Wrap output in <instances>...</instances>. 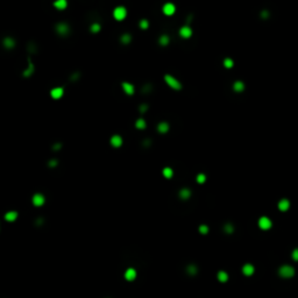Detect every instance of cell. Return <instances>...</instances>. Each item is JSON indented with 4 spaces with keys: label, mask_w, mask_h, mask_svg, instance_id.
<instances>
[{
    "label": "cell",
    "mask_w": 298,
    "mask_h": 298,
    "mask_svg": "<svg viewBox=\"0 0 298 298\" xmlns=\"http://www.w3.org/2000/svg\"><path fill=\"white\" fill-rule=\"evenodd\" d=\"M278 274H279L281 277L290 278L295 275V269L292 268L291 265H282V267L279 268V270H278Z\"/></svg>",
    "instance_id": "cell-1"
},
{
    "label": "cell",
    "mask_w": 298,
    "mask_h": 298,
    "mask_svg": "<svg viewBox=\"0 0 298 298\" xmlns=\"http://www.w3.org/2000/svg\"><path fill=\"white\" fill-rule=\"evenodd\" d=\"M164 80L168 85L170 86L174 90H181L182 89V84L179 83V80H177L175 77H172L171 75H166L164 76Z\"/></svg>",
    "instance_id": "cell-2"
},
{
    "label": "cell",
    "mask_w": 298,
    "mask_h": 298,
    "mask_svg": "<svg viewBox=\"0 0 298 298\" xmlns=\"http://www.w3.org/2000/svg\"><path fill=\"white\" fill-rule=\"evenodd\" d=\"M126 15H127L126 8H125V7H122V6L117 7V8L114 9V12H113V16H114V19H115V20H118V21L124 20V19L126 18Z\"/></svg>",
    "instance_id": "cell-3"
},
{
    "label": "cell",
    "mask_w": 298,
    "mask_h": 298,
    "mask_svg": "<svg viewBox=\"0 0 298 298\" xmlns=\"http://www.w3.org/2000/svg\"><path fill=\"white\" fill-rule=\"evenodd\" d=\"M272 220L268 218V217H261V218L258 219V226H260V228L261 230H269L270 227H272Z\"/></svg>",
    "instance_id": "cell-4"
},
{
    "label": "cell",
    "mask_w": 298,
    "mask_h": 298,
    "mask_svg": "<svg viewBox=\"0 0 298 298\" xmlns=\"http://www.w3.org/2000/svg\"><path fill=\"white\" fill-rule=\"evenodd\" d=\"M44 203H46V198H44V196H43L42 193H36V195H34V197H33L34 205L37 206V207H40V206H42Z\"/></svg>",
    "instance_id": "cell-5"
},
{
    "label": "cell",
    "mask_w": 298,
    "mask_h": 298,
    "mask_svg": "<svg viewBox=\"0 0 298 298\" xmlns=\"http://www.w3.org/2000/svg\"><path fill=\"white\" fill-rule=\"evenodd\" d=\"M121 86H122V89H124L125 93H126V94H128V96H132V94H134V92H135L134 85H133V84H131V83L124 82V83L121 84Z\"/></svg>",
    "instance_id": "cell-6"
},
{
    "label": "cell",
    "mask_w": 298,
    "mask_h": 298,
    "mask_svg": "<svg viewBox=\"0 0 298 298\" xmlns=\"http://www.w3.org/2000/svg\"><path fill=\"white\" fill-rule=\"evenodd\" d=\"M63 93H64V90L62 87H55L50 91V96L54 99H60V98H62Z\"/></svg>",
    "instance_id": "cell-7"
},
{
    "label": "cell",
    "mask_w": 298,
    "mask_h": 298,
    "mask_svg": "<svg viewBox=\"0 0 298 298\" xmlns=\"http://www.w3.org/2000/svg\"><path fill=\"white\" fill-rule=\"evenodd\" d=\"M179 35H181L183 39H189V37L192 35L191 28H190L189 26L182 27V28H181V30H179Z\"/></svg>",
    "instance_id": "cell-8"
},
{
    "label": "cell",
    "mask_w": 298,
    "mask_h": 298,
    "mask_svg": "<svg viewBox=\"0 0 298 298\" xmlns=\"http://www.w3.org/2000/svg\"><path fill=\"white\" fill-rule=\"evenodd\" d=\"M111 145L114 148H119L122 146V138L120 135H113L111 138Z\"/></svg>",
    "instance_id": "cell-9"
},
{
    "label": "cell",
    "mask_w": 298,
    "mask_h": 298,
    "mask_svg": "<svg viewBox=\"0 0 298 298\" xmlns=\"http://www.w3.org/2000/svg\"><path fill=\"white\" fill-rule=\"evenodd\" d=\"M175 11H176V7L174 4H166L164 6H163V13L166 14V15H172V14L175 13Z\"/></svg>",
    "instance_id": "cell-10"
},
{
    "label": "cell",
    "mask_w": 298,
    "mask_h": 298,
    "mask_svg": "<svg viewBox=\"0 0 298 298\" xmlns=\"http://www.w3.org/2000/svg\"><path fill=\"white\" fill-rule=\"evenodd\" d=\"M56 30L60 35H66L69 33V26L66 23H58L56 26Z\"/></svg>",
    "instance_id": "cell-11"
},
{
    "label": "cell",
    "mask_w": 298,
    "mask_h": 298,
    "mask_svg": "<svg viewBox=\"0 0 298 298\" xmlns=\"http://www.w3.org/2000/svg\"><path fill=\"white\" fill-rule=\"evenodd\" d=\"M125 278H126L127 281H134L135 278H136V270L135 269H133V268H129V269H127L126 272H125Z\"/></svg>",
    "instance_id": "cell-12"
},
{
    "label": "cell",
    "mask_w": 298,
    "mask_h": 298,
    "mask_svg": "<svg viewBox=\"0 0 298 298\" xmlns=\"http://www.w3.org/2000/svg\"><path fill=\"white\" fill-rule=\"evenodd\" d=\"M254 270H255V268L251 263H247V265H245L242 267V272L245 274L246 276H252L253 274H254Z\"/></svg>",
    "instance_id": "cell-13"
},
{
    "label": "cell",
    "mask_w": 298,
    "mask_h": 298,
    "mask_svg": "<svg viewBox=\"0 0 298 298\" xmlns=\"http://www.w3.org/2000/svg\"><path fill=\"white\" fill-rule=\"evenodd\" d=\"M289 207H290V203H289L288 199H281V200H279V203H278V209H279V211L284 212V211H286Z\"/></svg>",
    "instance_id": "cell-14"
},
{
    "label": "cell",
    "mask_w": 298,
    "mask_h": 298,
    "mask_svg": "<svg viewBox=\"0 0 298 298\" xmlns=\"http://www.w3.org/2000/svg\"><path fill=\"white\" fill-rule=\"evenodd\" d=\"M157 131H159L161 134H166V133H168V131H169V124L166 122V121L160 122L159 126H157Z\"/></svg>",
    "instance_id": "cell-15"
},
{
    "label": "cell",
    "mask_w": 298,
    "mask_h": 298,
    "mask_svg": "<svg viewBox=\"0 0 298 298\" xmlns=\"http://www.w3.org/2000/svg\"><path fill=\"white\" fill-rule=\"evenodd\" d=\"M16 218H18V212H15V211H9V212H7L5 214V219H6L7 221H9V223L15 221Z\"/></svg>",
    "instance_id": "cell-16"
},
{
    "label": "cell",
    "mask_w": 298,
    "mask_h": 298,
    "mask_svg": "<svg viewBox=\"0 0 298 298\" xmlns=\"http://www.w3.org/2000/svg\"><path fill=\"white\" fill-rule=\"evenodd\" d=\"M233 89H234L235 92H242V91L245 90V84H244L242 82L238 80V82H235V83L233 84Z\"/></svg>",
    "instance_id": "cell-17"
},
{
    "label": "cell",
    "mask_w": 298,
    "mask_h": 298,
    "mask_svg": "<svg viewBox=\"0 0 298 298\" xmlns=\"http://www.w3.org/2000/svg\"><path fill=\"white\" fill-rule=\"evenodd\" d=\"M218 279H219V282H221V283H225V282H227L228 281V274L226 272H224V270H220V272H218Z\"/></svg>",
    "instance_id": "cell-18"
},
{
    "label": "cell",
    "mask_w": 298,
    "mask_h": 298,
    "mask_svg": "<svg viewBox=\"0 0 298 298\" xmlns=\"http://www.w3.org/2000/svg\"><path fill=\"white\" fill-rule=\"evenodd\" d=\"M68 5V1L66 0H56L54 2V6L56 7L57 9H64Z\"/></svg>",
    "instance_id": "cell-19"
},
{
    "label": "cell",
    "mask_w": 298,
    "mask_h": 298,
    "mask_svg": "<svg viewBox=\"0 0 298 298\" xmlns=\"http://www.w3.org/2000/svg\"><path fill=\"white\" fill-rule=\"evenodd\" d=\"M190 196H191V191L189 189H182L179 191V197H181V199H189Z\"/></svg>",
    "instance_id": "cell-20"
},
{
    "label": "cell",
    "mask_w": 298,
    "mask_h": 298,
    "mask_svg": "<svg viewBox=\"0 0 298 298\" xmlns=\"http://www.w3.org/2000/svg\"><path fill=\"white\" fill-rule=\"evenodd\" d=\"M4 46L6 47L7 49H12L14 46H15V42L12 37H6L5 40H4Z\"/></svg>",
    "instance_id": "cell-21"
},
{
    "label": "cell",
    "mask_w": 298,
    "mask_h": 298,
    "mask_svg": "<svg viewBox=\"0 0 298 298\" xmlns=\"http://www.w3.org/2000/svg\"><path fill=\"white\" fill-rule=\"evenodd\" d=\"M163 176L168 179L171 178L172 176H174V171H172L171 168H164V169H163Z\"/></svg>",
    "instance_id": "cell-22"
},
{
    "label": "cell",
    "mask_w": 298,
    "mask_h": 298,
    "mask_svg": "<svg viewBox=\"0 0 298 298\" xmlns=\"http://www.w3.org/2000/svg\"><path fill=\"white\" fill-rule=\"evenodd\" d=\"M146 121L143 119H138L136 120V124H135V127L138 128V129H145L146 128Z\"/></svg>",
    "instance_id": "cell-23"
},
{
    "label": "cell",
    "mask_w": 298,
    "mask_h": 298,
    "mask_svg": "<svg viewBox=\"0 0 298 298\" xmlns=\"http://www.w3.org/2000/svg\"><path fill=\"white\" fill-rule=\"evenodd\" d=\"M197 267L196 265H189L188 268H186V272L189 274V275H196L197 274Z\"/></svg>",
    "instance_id": "cell-24"
},
{
    "label": "cell",
    "mask_w": 298,
    "mask_h": 298,
    "mask_svg": "<svg viewBox=\"0 0 298 298\" xmlns=\"http://www.w3.org/2000/svg\"><path fill=\"white\" fill-rule=\"evenodd\" d=\"M131 40H132V37H131V35H129V34H124V35L121 36V42H122V43H125V44L129 43V42H131Z\"/></svg>",
    "instance_id": "cell-25"
},
{
    "label": "cell",
    "mask_w": 298,
    "mask_h": 298,
    "mask_svg": "<svg viewBox=\"0 0 298 298\" xmlns=\"http://www.w3.org/2000/svg\"><path fill=\"white\" fill-rule=\"evenodd\" d=\"M169 43V37L167 36V35H162L161 37H160V44L161 46H167Z\"/></svg>",
    "instance_id": "cell-26"
},
{
    "label": "cell",
    "mask_w": 298,
    "mask_h": 298,
    "mask_svg": "<svg viewBox=\"0 0 298 298\" xmlns=\"http://www.w3.org/2000/svg\"><path fill=\"white\" fill-rule=\"evenodd\" d=\"M196 179H197V182H198L199 184H203V183H205V181H206V176L204 175V174H199L198 176L196 177Z\"/></svg>",
    "instance_id": "cell-27"
},
{
    "label": "cell",
    "mask_w": 298,
    "mask_h": 298,
    "mask_svg": "<svg viewBox=\"0 0 298 298\" xmlns=\"http://www.w3.org/2000/svg\"><path fill=\"white\" fill-rule=\"evenodd\" d=\"M224 65H225V68L230 69V68H232L234 65V62L231 58H226V60H224Z\"/></svg>",
    "instance_id": "cell-28"
},
{
    "label": "cell",
    "mask_w": 298,
    "mask_h": 298,
    "mask_svg": "<svg viewBox=\"0 0 298 298\" xmlns=\"http://www.w3.org/2000/svg\"><path fill=\"white\" fill-rule=\"evenodd\" d=\"M33 71H34V65L32 64V63H29V69H28L27 71H25V72H23V76H25V77H29V76L32 75V72H33Z\"/></svg>",
    "instance_id": "cell-29"
},
{
    "label": "cell",
    "mask_w": 298,
    "mask_h": 298,
    "mask_svg": "<svg viewBox=\"0 0 298 298\" xmlns=\"http://www.w3.org/2000/svg\"><path fill=\"white\" fill-rule=\"evenodd\" d=\"M99 30H100L99 23H93L92 26H91V32H92V33H98Z\"/></svg>",
    "instance_id": "cell-30"
},
{
    "label": "cell",
    "mask_w": 298,
    "mask_h": 298,
    "mask_svg": "<svg viewBox=\"0 0 298 298\" xmlns=\"http://www.w3.org/2000/svg\"><path fill=\"white\" fill-rule=\"evenodd\" d=\"M225 232L226 233H228V234H231V233H233V231H234V227H233L231 224H226L225 225Z\"/></svg>",
    "instance_id": "cell-31"
},
{
    "label": "cell",
    "mask_w": 298,
    "mask_h": 298,
    "mask_svg": "<svg viewBox=\"0 0 298 298\" xmlns=\"http://www.w3.org/2000/svg\"><path fill=\"white\" fill-rule=\"evenodd\" d=\"M199 232L202 233V234H207L209 233V227L206 225H202L199 227Z\"/></svg>",
    "instance_id": "cell-32"
},
{
    "label": "cell",
    "mask_w": 298,
    "mask_h": 298,
    "mask_svg": "<svg viewBox=\"0 0 298 298\" xmlns=\"http://www.w3.org/2000/svg\"><path fill=\"white\" fill-rule=\"evenodd\" d=\"M140 27L142 28V29H147L148 27H149V22L147 20H141L140 21Z\"/></svg>",
    "instance_id": "cell-33"
},
{
    "label": "cell",
    "mask_w": 298,
    "mask_h": 298,
    "mask_svg": "<svg viewBox=\"0 0 298 298\" xmlns=\"http://www.w3.org/2000/svg\"><path fill=\"white\" fill-rule=\"evenodd\" d=\"M292 258H293L295 261H298V249H295V251L292 252Z\"/></svg>",
    "instance_id": "cell-34"
},
{
    "label": "cell",
    "mask_w": 298,
    "mask_h": 298,
    "mask_svg": "<svg viewBox=\"0 0 298 298\" xmlns=\"http://www.w3.org/2000/svg\"><path fill=\"white\" fill-rule=\"evenodd\" d=\"M56 166H57V161L53 160V161H50V162H49V167H50V168H55Z\"/></svg>",
    "instance_id": "cell-35"
},
{
    "label": "cell",
    "mask_w": 298,
    "mask_h": 298,
    "mask_svg": "<svg viewBox=\"0 0 298 298\" xmlns=\"http://www.w3.org/2000/svg\"><path fill=\"white\" fill-rule=\"evenodd\" d=\"M147 108H148V106H147V105H141V106H140V112L145 113L147 111Z\"/></svg>",
    "instance_id": "cell-36"
},
{
    "label": "cell",
    "mask_w": 298,
    "mask_h": 298,
    "mask_svg": "<svg viewBox=\"0 0 298 298\" xmlns=\"http://www.w3.org/2000/svg\"><path fill=\"white\" fill-rule=\"evenodd\" d=\"M60 148H61V145L60 143H57V145L54 146V150H60Z\"/></svg>",
    "instance_id": "cell-37"
}]
</instances>
